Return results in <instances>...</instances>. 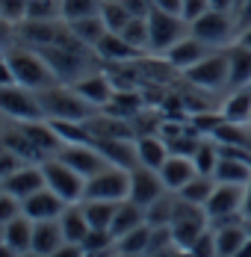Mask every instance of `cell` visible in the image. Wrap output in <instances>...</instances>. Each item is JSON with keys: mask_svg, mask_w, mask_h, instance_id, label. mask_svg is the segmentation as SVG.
Wrapping results in <instances>:
<instances>
[{"mask_svg": "<svg viewBox=\"0 0 251 257\" xmlns=\"http://www.w3.org/2000/svg\"><path fill=\"white\" fill-rule=\"evenodd\" d=\"M245 222H248V231H251V219H245Z\"/></svg>", "mask_w": 251, "mask_h": 257, "instance_id": "cell-58", "label": "cell"}, {"mask_svg": "<svg viewBox=\"0 0 251 257\" xmlns=\"http://www.w3.org/2000/svg\"><path fill=\"white\" fill-rule=\"evenodd\" d=\"M154 6H157V9H166V12H177V15H180L183 0H154Z\"/></svg>", "mask_w": 251, "mask_h": 257, "instance_id": "cell-50", "label": "cell"}, {"mask_svg": "<svg viewBox=\"0 0 251 257\" xmlns=\"http://www.w3.org/2000/svg\"><path fill=\"white\" fill-rule=\"evenodd\" d=\"M213 233H216V251H219V257H236V251L245 245V239L251 236L245 219L219 222V225H213Z\"/></svg>", "mask_w": 251, "mask_h": 257, "instance_id": "cell-17", "label": "cell"}, {"mask_svg": "<svg viewBox=\"0 0 251 257\" xmlns=\"http://www.w3.org/2000/svg\"><path fill=\"white\" fill-rule=\"evenodd\" d=\"M92 145L106 157L109 166H121V169H136L139 166L136 139H95Z\"/></svg>", "mask_w": 251, "mask_h": 257, "instance_id": "cell-20", "label": "cell"}, {"mask_svg": "<svg viewBox=\"0 0 251 257\" xmlns=\"http://www.w3.org/2000/svg\"><path fill=\"white\" fill-rule=\"evenodd\" d=\"M148 257H192V251L175 242V245H169V248H163V251H157V254H148Z\"/></svg>", "mask_w": 251, "mask_h": 257, "instance_id": "cell-48", "label": "cell"}, {"mask_svg": "<svg viewBox=\"0 0 251 257\" xmlns=\"http://www.w3.org/2000/svg\"><path fill=\"white\" fill-rule=\"evenodd\" d=\"M242 204H245V186L216 183V189H213L210 201L204 204V210L210 216V225H219V222H230V219H245Z\"/></svg>", "mask_w": 251, "mask_h": 257, "instance_id": "cell-10", "label": "cell"}, {"mask_svg": "<svg viewBox=\"0 0 251 257\" xmlns=\"http://www.w3.org/2000/svg\"><path fill=\"white\" fill-rule=\"evenodd\" d=\"M236 24H239V30L251 27V0H245V3H242V9L236 12Z\"/></svg>", "mask_w": 251, "mask_h": 257, "instance_id": "cell-49", "label": "cell"}, {"mask_svg": "<svg viewBox=\"0 0 251 257\" xmlns=\"http://www.w3.org/2000/svg\"><path fill=\"white\" fill-rule=\"evenodd\" d=\"M71 33H74L80 42H86L89 48H98V42L109 33L106 24H103V18L100 15H92V18H83V21H71Z\"/></svg>", "mask_w": 251, "mask_h": 257, "instance_id": "cell-35", "label": "cell"}, {"mask_svg": "<svg viewBox=\"0 0 251 257\" xmlns=\"http://www.w3.org/2000/svg\"><path fill=\"white\" fill-rule=\"evenodd\" d=\"M86 257H118V245H112V248H100V251H86Z\"/></svg>", "mask_w": 251, "mask_h": 257, "instance_id": "cell-52", "label": "cell"}, {"mask_svg": "<svg viewBox=\"0 0 251 257\" xmlns=\"http://www.w3.org/2000/svg\"><path fill=\"white\" fill-rule=\"evenodd\" d=\"M95 51H98L100 62H133V59H142L145 56V51L133 48L121 33H106L98 42Z\"/></svg>", "mask_w": 251, "mask_h": 257, "instance_id": "cell-21", "label": "cell"}, {"mask_svg": "<svg viewBox=\"0 0 251 257\" xmlns=\"http://www.w3.org/2000/svg\"><path fill=\"white\" fill-rule=\"evenodd\" d=\"M227 56H230V89L251 86V48L236 42L227 48Z\"/></svg>", "mask_w": 251, "mask_h": 257, "instance_id": "cell-29", "label": "cell"}, {"mask_svg": "<svg viewBox=\"0 0 251 257\" xmlns=\"http://www.w3.org/2000/svg\"><path fill=\"white\" fill-rule=\"evenodd\" d=\"M192 257H219V251H216V233H213V225L207 228V231L201 233L198 239L192 242Z\"/></svg>", "mask_w": 251, "mask_h": 257, "instance_id": "cell-43", "label": "cell"}, {"mask_svg": "<svg viewBox=\"0 0 251 257\" xmlns=\"http://www.w3.org/2000/svg\"><path fill=\"white\" fill-rule=\"evenodd\" d=\"M139 225H145V207H139L136 201H118V210H115V219H112V225H109V231L115 236V242L124 236V233L136 231Z\"/></svg>", "mask_w": 251, "mask_h": 257, "instance_id": "cell-27", "label": "cell"}, {"mask_svg": "<svg viewBox=\"0 0 251 257\" xmlns=\"http://www.w3.org/2000/svg\"><path fill=\"white\" fill-rule=\"evenodd\" d=\"M213 51H216V48H210L207 42H201L198 36H192V33H189L186 39H180L175 48L166 53V59H169L177 71L183 74V71H189L192 65H198L201 59H207Z\"/></svg>", "mask_w": 251, "mask_h": 257, "instance_id": "cell-16", "label": "cell"}, {"mask_svg": "<svg viewBox=\"0 0 251 257\" xmlns=\"http://www.w3.org/2000/svg\"><path fill=\"white\" fill-rule=\"evenodd\" d=\"M21 213H24V201H21L18 195H12V192H3V189H0V225L18 219Z\"/></svg>", "mask_w": 251, "mask_h": 257, "instance_id": "cell-41", "label": "cell"}, {"mask_svg": "<svg viewBox=\"0 0 251 257\" xmlns=\"http://www.w3.org/2000/svg\"><path fill=\"white\" fill-rule=\"evenodd\" d=\"M27 3L30 0H0V21L6 27H21L27 21Z\"/></svg>", "mask_w": 251, "mask_h": 257, "instance_id": "cell-40", "label": "cell"}, {"mask_svg": "<svg viewBox=\"0 0 251 257\" xmlns=\"http://www.w3.org/2000/svg\"><path fill=\"white\" fill-rule=\"evenodd\" d=\"M0 112L15 121H39L45 118V109L39 101V92L27 86H0Z\"/></svg>", "mask_w": 251, "mask_h": 257, "instance_id": "cell-9", "label": "cell"}, {"mask_svg": "<svg viewBox=\"0 0 251 257\" xmlns=\"http://www.w3.org/2000/svg\"><path fill=\"white\" fill-rule=\"evenodd\" d=\"M219 112L225 121H236V124H251V86H239V89H227V95L219 103Z\"/></svg>", "mask_w": 251, "mask_h": 257, "instance_id": "cell-22", "label": "cell"}, {"mask_svg": "<svg viewBox=\"0 0 251 257\" xmlns=\"http://www.w3.org/2000/svg\"><path fill=\"white\" fill-rule=\"evenodd\" d=\"M160 175H163V180H166V189H169V192H180L189 180L198 175V169H195L192 157L169 154V160H166L163 169H160Z\"/></svg>", "mask_w": 251, "mask_h": 257, "instance_id": "cell-23", "label": "cell"}, {"mask_svg": "<svg viewBox=\"0 0 251 257\" xmlns=\"http://www.w3.org/2000/svg\"><path fill=\"white\" fill-rule=\"evenodd\" d=\"M124 6L136 15V18H148L154 9V0H124Z\"/></svg>", "mask_w": 251, "mask_h": 257, "instance_id": "cell-47", "label": "cell"}, {"mask_svg": "<svg viewBox=\"0 0 251 257\" xmlns=\"http://www.w3.org/2000/svg\"><path fill=\"white\" fill-rule=\"evenodd\" d=\"M192 36H198L201 42H207L216 51H225L230 45H236V36H239L236 15L222 12V9H207L198 21H192Z\"/></svg>", "mask_w": 251, "mask_h": 257, "instance_id": "cell-4", "label": "cell"}, {"mask_svg": "<svg viewBox=\"0 0 251 257\" xmlns=\"http://www.w3.org/2000/svg\"><path fill=\"white\" fill-rule=\"evenodd\" d=\"M27 166V160L24 157H18V154H12V151H0V178H9V175H15L18 169H24Z\"/></svg>", "mask_w": 251, "mask_h": 257, "instance_id": "cell-44", "label": "cell"}, {"mask_svg": "<svg viewBox=\"0 0 251 257\" xmlns=\"http://www.w3.org/2000/svg\"><path fill=\"white\" fill-rule=\"evenodd\" d=\"M115 245V236L109 228H92L89 236L83 239V248L86 251H100V248H112Z\"/></svg>", "mask_w": 251, "mask_h": 257, "instance_id": "cell-42", "label": "cell"}, {"mask_svg": "<svg viewBox=\"0 0 251 257\" xmlns=\"http://www.w3.org/2000/svg\"><path fill=\"white\" fill-rule=\"evenodd\" d=\"M86 198H98V201H124V198H130V169L106 166L103 172L92 175L86 180L83 201Z\"/></svg>", "mask_w": 251, "mask_h": 257, "instance_id": "cell-7", "label": "cell"}, {"mask_svg": "<svg viewBox=\"0 0 251 257\" xmlns=\"http://www.w3.org/2000/svg\"><path fill=\"white\" fill-rule=\"evenodd\" d=\"M59 225H62V233H65L68 242H83L89 236V231H92V225L86 219V210H83V201L65 207L62 216H59Z\"/></svg>", "mask_w": 251, "mask_h": 257, "instance_id": "cell-28", "label": "cell"}, {"mask_svg": "<svg viewBox=\"0 0 251 257\" xmlns=\"http://www.w3.org/2000/svg\"><path fill=\"white\" fill-rule=\"evenodd\" d=\"M236 42H239V45H245V48H251V27H245V30H239Z\"/></svg>", "mask_w": 251, "mask_h": 257, "instance_id": "cell-54", "label": "cell"}, {"mask_svg": "<svg viewBox=\"0 0 251 257\" xmlns=\"http://www.w3.org/2000/svg\"><path fill=\"white\" fill-rule=\"evenodd\" d=\"M0 145L6 151H12V154L24 157L27 163H45L48 160V157L39 151V145L30 139V133L24 130V124L15 121V118H6V115H3V127H0Z\"/></svg>", "mask_w": 251, "mask_h": 257, "instance_id": "cell-12", "label": "cell"}, {"mask_svg": "<svg viewBox=\"0 0 251 257\" xmlns=\"http://www.w3.org/2000/svg\"><path fill=\"white\" fill-rule=\"evenodd\" d=\"M219 142L213 139V136H204L198 145V151L192 154V163H195V169H198V175H213L216 172V166H219Z\"/></svg>", "mask_w": 251, "mask_h": 257, "instance_id": "cell-37", "label": "cell"}, {"mask_svg": "<svg viewBox=\"0 0 251 257\" xmlns=\"http://www.w3.org/2000/svg\"><path fill=\"white\" fill-rule=\"evenodd\" d=\"M45 186H48V180H45V169H42V163H27L24 169H18L15 175L0 178V189H3V192L18 195L21 201L30 198L33 192L45 189Z\"/></svg>", "mask_w": 251, "mask_h": 257, "instance_id": "cell-15", "label": "cell"}, {"mask_svg": "<svg viewBox=\"0 0 251 257\" xmlns=\"http://www.w3.org/2000/svg\"><path fill=\"white\" fill-rule=\"evenodd\" d=\"M236 0H210V9H222V12H233Z\"/></svg>", "mask_w": 251, "mask_h": 257, "instance_id": "cell-51", "label": "cell"}, {"mask_svg": "<svg viewBox=\"0 0 251 257\" xmlns=\"http://www.w3.org/2000/svg\"><path fill=\"white\" fill-rule=\"evenodd\" d=\"M68 207L65 198H59L50 186L45 189H39V192H33L30 198H24V213L33 219V222H45V219H59L62 216V210Z\"/></svg>", "mask_w": 251, "mask_h": 257, "instance_id": "cell-19", "label": "cell"}, {"mask_svg": "<svg viewBox=\"0 0 251 257\" xmlns=\"http://www.w3.org/2000/svg\"><path fill=\"white\" fill-rule=\"evenodd\" d=\"M242 213H245V219H251V180L245 183V204H242Z\"/></svg>", "mask_w": 251, "mask_h": 257, "instance_id": "cell-53", "label": "cell"}, {"mask_svg": "<svg viewBox=\"0 0 251 257\" xmlns=\"http://www.w3.org/2000/svg\"><path fill=\"white\" fill-rule=\"evenodd\" d=\"M180 77L192 86H198L204 92H225L230 89V56L225 51H213L207 59H201L198 65H192L189 71H183Z\"/></svg>", "mask_w": 251, "mask_h": 257, "instance_id": "cell-5", "label": "cell"}, {"mask_svg": "<svg viewBox=\"0 0 251 257\" xmlns=\"http://www.w3.org/2000/svg\"><path fill=\"white\" fill-rule=\"evenodd\" d=\"M83 210H86V219L92 228H109L112 219H115V210H118V201H98V198H86L83 201Z\"/></svg>", "mask_w": 251, "mask_h": 257, "instance_id": "cell-36", "label": "cell"}, {"mask_svg": "<svg viewBox=\"0 0 251 257\" xmlns=\"http://www.w3.org/2000/svg\"><path fill=\"white\" fill-rule=\"evenodd\" d=\"M18 257H42V254H36V251H24V254H18Z\"/></svg>", "mask_w": 251, "mask_h": 257, "instance_id": "cell-56", "label": "cell"}, {"mask_svg": "<svg viewBox=\"0 0 251 257\" xmlns=\"http://www.w3.org/2000/svg\"><path fill=\"white\" fill-rule=\"evenodd\" d=\"M213 178L219 183H236V186H245L251 180V163L248 160H233V157H222Z\"/></svg>", "mask_w": 251, "mask_h": 257, "instance_id": "cell-30", "label": "cell"}, {"mask_svg": "<svg viewBox=\"0 0 251 257\" xmlns=\"http://www.w3.org/2000/svg\"><path fill=\"white\" fill-rule=\"evenodd\" d=\"M236 257H251V236L245 239V245H242V248L236 251Z\"/></svg>", "mask_w": 251, "mask_h": 257, "instance_id": "cell-55", "label": "cell"}, {"mask_svg": "<svg viewBox=\"0 0 251 257\" xmlns=\"http://www.w3.org/2000/svg\"><path fill=\"white\" fill-rule=\"evenodd\" d=\"M62 242H68L65 239V233H62V225H59V219H45V222H36V228H33V251L42 257H50Z\"/></svg>", "mask_w": 251, "mask_h": 257, "instance_id": "cell-24", "label": "cell"}, {"mask_svg": "<svg viewBox=\"0 0 251 257\" xmlns=\"http://www.w3.org/2000/svg\"><path fill=\"white\" fill-rule=\"evenodd\" d=\"M42 169H45V180H48V186L59 195V198H65L68 204L83 201L86 178H83L80 172H74L65 160H59V157H48V160L42 163Z\"/></svg>", "mask_w": 251, "mask_h": 257, "instance_id": "cell-8", "label": "cell"}, {"mask_svg": "<svg viewBox=\"0 0 251 257\" xmlns=\"http://www.w3.org/2000/svg\"><path fill=\"white\" fill-rule=\"evenodd\" d=\"M100 18L109 33H124V27L136 18L130 9L124 6V0H103L100 3Z\"/></svg>", "mask_w": 251, "mask_h": 257, "instance_id": "cell-31", "label": "cell"}, {"mask_svg": "<svg viewBox=\"0 0 251 257\" xmlns=\"http://www.w3.org/2000/svg\"><path fill=\"white\" fill-rule=\"evenodd\" d=\"M216 183H219V180L213 178V175H195V178L189 180V183H186L177 195H180V198H186V201H192V204L204 207L207 201H210V195H213Z\"/></svg>", "mask_w": 251, "mask_h": 257, "instance_id": "cell-33", "label": "cell"}, {"mask_svg": "<svg viewBox=\"0 0 251 257\" xmlns=\"http://www.w3.org/2000/svg\"><path fill=\"white\" fill-rule=\"evenodd\" d=\"M136 148H139V166L148 169H163V163L169 160V142L160 133H148V136H136Z\"/></svg>", "mask_w": 251, "mask_h": 257, "instance_id": "cell-26", "label": "cell"}, {"mask_svg": "<svg viewBox=\"0 0 251 257\" xmlns=\"http://www.w3.org/2000/svg\"><path fill=\"white\" fill-rule=\"evenodd\" d=\"M124 36L127 42L133 45V48H139V51L151 53V30H148V18H133L130 24L124 27Z\"/></svg>", "mask_w": 251, "mask_h": 257, "instance_id": "cell-39", "label": "cell"}, {"mask_svg": "<svg viewBox=\"0 0 251 257\" xmlns=\"http://www.w3.org/2000/svg\"><path fill=\"white\" fill-rule=\"evenodd\" d=\"M210 9V0H183V6H180V15L192 24V21H198L201 15Z\"/></svg>", "mask_w": 251, "mask_h": 257, "instance_id": "cell-45", "label": "cell"}, {"mask_svg": "<svg viewBox=\"0 0 251 257\" xmlns=\"http://www.w3.org/2000/svg\"><path fill=\"white\" fill-rule=\"evenodd\" d=\"M50 257H86V248H83V242H62Z\"/></svg>", "mask_w": 251, "mask_h": 257, "instance_id": "cell-46", "label": "cell"}, {"mask_svg": "<svg viewBox=\"0 0 251 257\" xmlns=\"http://www.w3.org/2000/svg\"><path fill=\"white\" fill-rule=\"evenodd\" d=\"M62 30H65V21H24L21 27H15V42L42 51L59 42Z\"/></svg>", "mask_w": 251, "mask_h": 257, "instance_id": "cell-14", "label": "cell"}, {"mask_svg": "<svg viewBox=\"0 0 251 257\" xmlns=\"http://www.w3.org/2000/svg\"><path fill=\"white\" fill-rule=\"evenodd\" d=\"M100 3L103 0H62V21L71 24V21H83V18L100 15Z\"/></svg>", "mask_w": 251, "mask_h": 257, "instance_id": "cell-38", "label": "cell"}, {"mask_svg": "<svg viewBox=\"0 0 251 257\" xmlns=\"http://www.w3.org/2000/svg\"><path fill=\"white\" fill-rule=\"evenodd\" d=\"M210 228V216L201 204H192L186 198L177 195L175 204V219H172V233H175V242L183 248H192V242L198 239L201 233Z\"/></svg>", "mask_w": 251, "mask_h": 257, "instance_id": "cell-6", "label": "cell"}, {"mask_svg": "<svg viewBox=\"0 0 251 257\" xmlns=\"http://www.w3.org/2000/svg\"><path fill=\"white\" fill-rule=\"evenodd\" d=\"M33 228H36V222L21 213L18 219H12V222H6L3 225V245H9V248H15L18 254H24V251H33Z\"/></svg>", "mask_w": 251, "mask_h": 257, "instance_id": "cell-25", "label": "cell"}, {"mask_svg": "<svg viewBox=\"0 0 251 257\" xmlns=\"http://www.w3.org/2000/svg\"><path fill=\"white\" fill-rule=\"evenodd\" d=\"M148 30H151V53L166 56L180 39H186L192 33V24L177 12H166V9L154 6L148 15Z\"/></svg>", "mask_w": 251, "mask_h": 257, "instance_id": "cell-3", "label": "cell"}, {"mask_svg": "<svg viewBox=\"0 0 251 257\" xmlns=\"http://www.w3.org/2000/svg\"><path fill=\"white\" fill-rule=\"evenodd\" d=\"M175 204H177V192H166V195H160L154 204L145 207V222H148L151 228L172 225V219H175Z\"/></svg>", "mask_w": 251, "mask_h": 257, "instance_id": "cell-32", "label": "cell"}, {"mask_svg": "<svg viewBox=\"0 0 251 257\" xmlns=\"http://www.w3.org/2000/svg\"><path fill=\"white\" fill-rule=\"evenodd\" d=\"M56 157H59V160H65V163H68L74 172H80L86 180L92 178V175H98V172H103V169L109 166V163H106V157L100 154L92 142H86V145H65Z\"/></svg>", "mask_w": 251, "mask_h": 257, "instance_id": "cell-13", "label": "cell"}, {"mask_svg": "<svg viewBox=\"0 0 251 257\" xmlns=\"http://www.w3.org/2000/svg\"><path fill=\"white\" fill-rule=\"evenodd\" d=\"M3 62L12 68V74L18 80V86H27L33 92H42V89H50L56 86L59 80L50 71L48 59L42 56V51L30 48V45H21V42H9L3 48Z\"/></svg>", "mask_w": 251, "mask_h": 257, "instance_id": "cell-1", "label": "cell"}, {"mask_svg": "<svg viewBox=\"0 0 251 257\" xmlns=\"http://www.w3.org/2000/svg\"><path fill=\"white\" fill-rule=\"evenodd\" d=\"M71 86H74L92 106H98V109H103L106 103L112 101V95H115V86H112V80H109V74H106L103 68L86 74V77H80L77 83H71Z\"/></svg>", "mask_w": 251, "mask_h": 257, "instance_id": "cell-18", "label": "cell"}, {"mask_svg": "<svg viewBox=\"0 0 251 257\" xmlns=\"http://www.w3.org/2000/svg\"><path fill=\"white\" fill-rule=\"evenodd\" d=\"M39 101H42V109H45L48 121H89L98 112V106H92L68 83H56L50 89H42Z\"/></svg>", "mask_w": 251, "mask_h": 257, "instance_id": "cell-2", "label": "cell"}, {"mask_svg": "<svg viewBox=\"0 0 251 257\" xmlns=\"http://www.w3.org/2000/svg\"><path fill=\"white\" fill-rule=\"evenodd\" d=\"M151 228L148 222L145 225H139L136 231H130V233H124L115 245H118V251L121 254H133V257H145L148 254V245H151Z\"/></svg>", "mask_w": 251, "mask_h": 257, "instance_id": "cell-34", "label": "cell"}, {"mask_svg": "<svg viewBox=\"0 0 251 257\" xmlns=\"http://www.w3.org/2000/svg\"><path fill=\"white\" fill-rule=\"evenodd\" d=\"M118 257H133V254H121V251H118Z\"/></svg>", "mask_w": 251, "mask_h": 257, "instance_id": "cell-57", "label": "cell"}, {"mask_svg": "<svg viewBox=\"0 0 251 257\" xmlns=\"http://www.w3.org/2000/svg\"><path fill=\"white\" fill-rule=\"evenodd\" d=\"M166 192H169L166 180H163V175L157 169H148V166L130 169V201H136L139 207H148Z\"/></svg>", "mask_w": 251, "mask_h": 257, "instance_id": "cell-11", "label": "cell"}]
</instances>
